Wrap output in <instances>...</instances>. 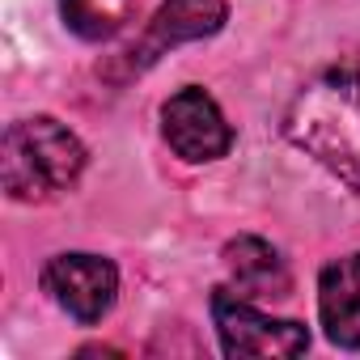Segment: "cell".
<instances>
[{"label":"cell","mask_w":360,"mask_h":360,"mask_svg":"<svg viewBox=\"0 0 360 360\" xmlns=\"http://www.w3.org/2000/svg\"><path fill=\"white\" fill-rule=\"evenodd\" d=\"M284 131L343 187L360 191V56L309 77L288 102Z\"/></svg>","instance_id":"obj_1"},{"label":"cell","mask_w":360,"mask_h":360,"mask_svg":"<svg viewBox=\"0 0 360 360\" xmlns=\"http://www.w3.org/2000/svg\"><path fill=\"white\" fill-rule=\"evenodd\" d=\"M85 169V144L56 119L34 115L9 123L0 140V178L22 204H43L68 191Z\"/></svg>","instance_id":"obj_2"},{"label":"cell","mask_w":360,"mask_h":360,"mask_svg":"<svg viewBox=\"0 0 360 360\" xmlns=\"http://www.w3.org/2000/svg\"><path fill=\"white\" fill-rule=\"evenodd\" d=\"M212 322L229 356H301L309 347V335L301 322L267 318L250 305V297L233 288L212 292Z\"/></svg>","instance_id":"obj_3"},{"label":"cell","mask_w":360,"mask_h":360,"mask_svg":"<svg viewBox=\"0 0 360 360\" xmlns=\"http://www.w3.org/2000/svg\"><path fill=\"white\" fill-rule=\"evenodd\" d=\"M161 131H165V144L183 161H217L233 144V131H229L217 98L200 85L178 89L161 106Z\"/></svg>","instance_id":"obj_4"},{"label":"cell","mask_w":360,"mask_h":360,"mask_svg":"<svg viewBox=\"0 0 360 360\" xmlns=\"http://www.w3.org/2000/svg\"><path fill=\"white\" fill-rule=\"evenodd\" d=\"M43 288L64 314L89 326L110 314L119 292V271L110 259H98V255H56L43 267Z\"/></svg>","instance_id":"obj_5"},{"label":"cell","mask_w":360,"mask_h":360,"mask_svg":"<svg viewBox=\"0 0 360 360\" xmlns=\"http://www.w3.org/2000/svg\"><path fill=\"white\" fill-rule=\"evenodd\" d=\"M229 18L225 0H165L157 9V18L148 22V30L140 34V43L127 51V72L148 68L157 56H165L169 47H183L195 39H212Z\"/></svg>","instance_id":"obj_6"},{"label":"cell","mask_w":360,"mask_h":360,"mask_svg":"<svg viewBox=\"0 0 360 360\" xmlns=\"http://www.w3.org/2000/svg\"><path fill=\"white\" fill-rule=\"evenodd\" d=\"M318 314L339 347H360V255H343L318 276Z\"/></svg>","instance_id":"obj_7"},{"label":"cell","mask_w":360,"mask_h":360,"mask_svg":"<svg viewBox=\"0 0 360 360\" xmlns=\"http://www.w3.org/2000/svg\"><path fill=\"white\" fill-rule=\"evenodd\" d=\"M225 267H229V280L238 284V292L250 301H280L292 288L288 263L263 238H233L225 246Z\"/></svg>","instance_id":"obj_8"},{"label":"cell","mask_w":360,"mask_h":360,"mask_svg":"<svg viewBox=\"0 0 360 360\" xmlns=\"http://www.w3.org/2000/svg\"><path fill=\"white\" fill-rule=\"evenodd\" d=\"M136 9H140V0H60V13H64L68 30L89 39V43L115 39L131 22Z\"/></svg>","instance_id":"obj_9"}]
</instances>
